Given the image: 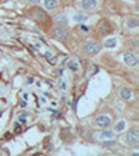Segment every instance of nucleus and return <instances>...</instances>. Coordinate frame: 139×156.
Segmentation results:
<instances>
[{
    "label": "nucleus",
    "instance_id": "1",
    "mask_svg": "<svg viewBox=\"0 0 139 156\" xmlns=\"http://www.w3.org/2000/svg\"><path fill=\"white\" fill-rule=\"evenodd\" d=\"M78 6L79 9L88 11V13H92V11H96L100 6V0H78Z\"/></svg>",
    "mask_w": 139,
    "mask_h": 156
},
{
    "label": "nucleus",
    "instance_id": "2",
    "mask_svg": "<svg viewBox=\"0 0 139 156\" xmlns=\"http://www.w3.org/2000/svg\"><path fill=\"white\" fill-rule=\"evenodd\" d=\"M111 124H113V120H111V117L109 116V114H100V116H97L93 121V126L96 127V128H103V130L111 127Z\"/></svg>",
    "mask_w": 139,
    "mask_h": 156
},
{
    "label": "nucleus",
    "instance_id": "3",
    "mask_svg": "<svg viewBox=\"0 0 139 156\" xmlns=\"http://www.w3.org/2000/svg\"><path fill=\"white\" fill-rule=\"evenodd\" d=\"M125 141L128 145H132V146H138L139 145V131L138 128H132L125 135Z\"/></svg>",
    "mask_w": 139,
    "mask_h": 156
},
{
    "label": "nucleus",
    "instance_id": "4",
    "mask_svg": "<svg viewBox=\"0 0 139 156\" xmlns=\"http://www.w3.org/2000/svg\"><path fill=\"white\" fill-rule=\"evenodd\" d=\"M100 49H102L100 43L95 42V41H89V42L85 43V46H84V52L86 53V55L92 56V55H96V53L100 52Z\"/></svg>",
    "mask_w": 139,
    "mask_h": 156
},
{
    "label": "nucleus",
    "instance_id": "5",
    "mask_svg": "<svg viewBox=\"0 0 139 156\" xmlns=\"http://www.w3.org/2000/svg\"><path fill=\"white\" fill-rule=\"evenodd\" d=\"M52 36L58 41H65L68 38V31L64 28V27H56L52 31Z\"/></svg>",
    "mask_w": 139,
    "mask_h": 156
},
{
    "label": "nucleus",
    "instance_id": "6",
    "mask_svg": "<svg viewBox=\"0 0 139 156\" xmlns=\"http://www.w3.org/2000/svg\"><path fill=\"white\" fill-rule=\"evenodd\" d=\"M138 57H136L135 53H131V52H127L124 53V63H125L128 67H135L138 64Z\"/></svg>",
    "mask_w": 139,
    "mask_h": 156
},
{
    "label": "nucleus",
    "instance_id": "7",
    "mask_svg": "<svg viewBox=\"0 0 139 156\" xmlns=\"http://www.w3.org/2000/svg\"><path fill=\"white\" fill-rule=\"evenodd\" d=\"M111 126H113V124H111ZM125 130H127V121L125 120H118L113 126V133H116V134H121Z\"/></svg>",
    "mask_w": 139,
    "mask_h": 156
},
{
    "label": "nucleus",
    "instance_id": "8",
    "mask_svg": "<svg viewBox=\"0 0 139 156\" xmlns=\"http://www.w3.org/2000/svg\"><path fill=\"white\" fill-rule=\"evenodd\" d=\"M43 7L49 11H54L58 7V0H43Z\"/></svg>",
    "mask_w": 139,
    "mask_h": 156
},
{
    "label": "nucleus",
    "instance_id": "9",
    "mask_svg": "<svg viewBox=\"0 0 139 156\" xmlns=\"http://www.w3.org/2000/svg\"><path fill=\"white\" fill-rule=\"evenodd\" d=\"M120 98L123 101H130L131 98H132V91H131L130 88H121L120 89Z\"/></svg>",
    "mask_w": 139,
    "mask_h": 156
},
{
    "label": "nucleus",
    "instance_id": "10",
    "mask_svg": "<svg viewBox=\"0 0 139 156\" xmlns=\"http://www.w3.org/2000/svg\"><path fill=\"white\" fill-rule=\"evenodd\" d=\"M72 18H74V21H77V23H85L88 20V16L84 13H75Z\"/></svg>",
    "mask_w": 139,
    "mask_h": 156
},
{
    "label": "nucleus",
    "instance_id": "11",
    "mask_svg": "<svg viewBox=\"0 0 139 156\" xmlns=\"http://www.w3.org/2000/svg\"><path fill=\"white\" fill-rule=\"evenodd\" d=\"M127 27H128V28H138L139 27L138 18H128L127 20Z\"/></svg>",
    "mask_w": 139,
    "mask_h": 156
},
{
    "label": "nucleus",
    "instance_id": "12",
    "mask_svg": "<svg viewBox=\"0 0 139 156\" xmlns=\"http://www.w3.org/2000/svg\"><path fill=\"white\" fill-rule=\"evenodd\" d=\"M54 20H56V24H57L58 27H65L67 25V18H65V16H57Z\"/></svg>",
    "mask_w": 139,
    "mask_h": 156
},
{
    "label": "nucleus",
    "instance_id": "13",
    "mask_svg": "<svg viewBox=\"0 0 139 156\" xmlns=\"http://www.w3.org/2000/svg\"><path fill=\"white\" fill-rule=\"evenodd\" d=\"M104 45H106V48H114V46L117 45V39H116V38H113V39H107Z\"/></svg>",
    "mask_w": 139,
    "mask_h": 156
},
{
    "label": "nucleus",
    "instance_id": "14",
    "mask_svg": "<svg viewBox=\"0 0 139 156\" xmlns=\"http://www.w3.org/2000/svg\"><path fill=\"white\" fill-rule=\"evenodd\" d=\"M77 62H72V60H71V62H70V64H68V67H70V70H72V71H77Z\"/></svg>",
    "mask_w": 139,
    "mask_h": 156
},
{
    "label": "nucleus",
    "instance_id": "15",
    "mask_svg": "<svg viewBox=\"0 0 139 156\" xmlns=\"http://www.w3.org/2000/svg\"><path fill=\"white\" fill-rule=\"evenodd\" d=\"M39 2H42V0H28V3H31V4H38Z\"/></svg>",
    "mask_w": 139,
    "mask_h": 156
},
{
    "label": "nucleus",
    "instance_id": "16",
    "mask_svg": "<svg viewBox=\"0 0 139 156\" xmlns=\"http://www.w3.org/2000/svg\"><path fill=\"white\" fill-rule=\"evenodd\" d=\"M60 88H61V89H67V85H65V82H64V81L60 82Z\"/></svg>",
    "mask_w": 139,
    "mask_h": 156
}]
</instances>
